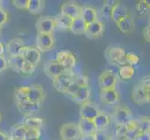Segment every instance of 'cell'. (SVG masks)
Returning a JSON list of instances; mask_svg holds the SVG:
<instances>
[{
	"label": "cell",
	"mask_w": 150,
	"mask_h": 140,
	"mask_svg": "<svg viewBox=\"0 0 150 140\" xmlns=\"http://www.w3.org/2000/svg\"><path fill=\"white\" fill-rule=\"evenodd\" d=\"M133 102L138 105L148 103L150 100V80L149 76L144 77L132 91Z\"/></svg>",
	"instance_id": "obj_1"
},
{
	"label": "cell",
	"mask_w": 150,
	"mask_h": 140,
	"mask_svg": "<svg viewBox=\"0 0 150 140\" xmlns=\"http://www.w3.org/2000/svg\"><path fill=\"white\" fill-rule=\"evenodd\" d=\"M125 50L120 47H109L105 50V58L108 63L116 65H125Z\"/></svg>",
	"instance_id": "obj_2"
},
{
	"label": "cell",
	"mask_w": 150,
	"mask_h": 140,
	"mask_svg": "<svg viewBox=\"0 0 150 140\" xmlns=\"http://www.w3.org/2000/svg\"><path fill=\"white\" fill-rule=\"evenodd\" d=\"M55 61L59 63L66 71H71L76 65V56L69 50H61L56 54Z\"/></svg>",
	"instance_id": "obj_3"
},
{
	"label": "cell",
	"mask_w": 150,
	"mask_h": 140,
	"mask_svg": "<svg viewBox=\"0 0 150 140\" xmlns=\"http://www.w3.org/2000/svg\"><path fill=\"white\" fill-rule=\"evenodd\" d=\"M60 136L62 140H79L81 134L77 124L65 123L60 128Z\"/></svg>",
	"instance_id": "obj_4"
},
{
	"label": "cell",
	"mask_w": 150,
	"mask_h": 140,
	"mask_svg": "<svg viewBox=\"0 0 150 140\" xmlns=\"http://www.w3.org/2000/svg\"><path fill=\"white\" fill-rule=\"evenodd\" d=\"M35 48L40 53L51 50L55 46V38L53 34H38L35 41Z\"/></svg>",
	"instance_id": "obj_5"
},
{
	"label": "cell",
	"mask_w": 150,
	"mask_h": 140,
	"mask_svg": "<svg viewBox=\"0 0 150 140\" xmlns=\"http://www.w3.org/2000/svg\"><path fill=\"white\" fill-rule=\"evenodd\" d=\"M74 75L71 73V71L66 72V73L61 75L52 80V85L55 88V90L62 93H66L67 90L73 80Z\"/></svg>",
	"instance_id": "obj_6"
},
{
	"label": "cell",
	"mask_w": 150,
	"mask_h": 140,
	"mask_svg": "<svg viewBox=\"0 0 150 140\" xmlns=\"http://www.w3.org/2000/svg\"><path fill=\"white\" fill-rule=\"evenodd\" d=\"M35 28L38 34H52L54 29L56 28L55 19L50 16H42L40 17L37 23Z\"/></svg>",
	"instance_id": "obj_7"
},
{
	"label": "cell",
	"mask_w": 150,
	"mask_h": 140,
	"mask_svg": "<svg viewBox=\"0 0 150 140\" xmlns=\"http://www.w3.org/2000/svg\"><path fill=\"white\" fill-rule=\"evenodd\" d=\"M113 118L117 124L120 125H126L132 118V113L127 107L117 106L113 113Z\"/></svg>",
	"instance_id": "obj_8"
},
{
	"label": "cell",
	"mask_w": 150,
	"mask_h": 140,
	"mask_svg": "<svg viewBox=\"0 0 150 140\" xmlns=\"http://www.w3.org/2000/svg\"><path fill=\"white\" fill-rule=\"evenodd\" d=\"M45 91L43 87L39 84H33L27 86L26 98L32 103H41L45 98Z\"/></svg>",
	"instance_id": "obj_9"
},
{
	"label": "cell",
	"mask_w": 150,
	"mask_h": 140,
	"mask_svg": "<svg viewBox=\"0 0 150 140\" xmlns=\"http://www.w3.org/2000/svg\"><path fill=\"white\" fill-rule=\"evenodd\" d=\"M44 72L50 80H54L55 77L66 73V71L59 63L55 60H50L44 65Z\"/></svg>",
	"instance_id": "obj_10"
},
{
	"label": "cell",
	"mask_w": 150,
	"mask_h": 140,
	"mask_svg": "<svg viewBox=\"0 0 150 140\" xmlns=\"http://www.w3.org/2000/svg\"><path fill=\"white\" fill-rule=\"evenodd\" d=\"M24 61L37 65L41 60V53L34 46H24L21 53Z\"/></svg>",
	"instance_id": "obj_11"
},
{
	"label": "cell",
	"mask_w": 150,
	"mask_h": 140,
	"mask_svg": "<svg viewBox=\"0 0 150 140\" xmlns=\"http://www.w3.org/2000/svg\"><path fill=\"white\" fill-rule=\"evenodd\" d=\"M100 112L98 106L91 101H87L81 105L80 108V117L81 119H86V120L93 121Z\"/></svg>",
	"instance_id": "obj_12"
},
{
	"label": "cell",
	"mask_w": 150,
	"mask_h": 140,
	"mask_svg": "<svg viewBox=\"0 0 150 140\" xmlns=\"http://www.w3.org/2000/svg\"><path fill=\"white\" fill-rule=\"evenodd\" d=\"M82 7L75 2H65L61 6V14L71 18L72 20L80 17Z\"/></svg>",
	"instance_id": "obj_13"
},
{
	"label": "cell",
	"mask_w": 150,
	"mask_h": 140,
	"mask_svg": "<svg viewBox=\"0 0 150 140\" xmlns=\"http://www.w3.org/2000/svg\"><path fill=\"white\" fill-rule=\"evenodd\" d=\"M117 81V76L113 75L105 70L99 77V86L101 88V90L116 89Z\"/></svg>",
	"instance_id": "obj_14"
},
{
	"label": "cell",
	"mask_w": 150,
	"mask_h": 140,
	"mask_svg": "<svg viewBox=\"0 0 150 140\" xmlns=\"http://www.w3.org/2000/svg\"><path fill=\"white\" fill-rule=\"evenodd\" d=\"M103 31H105V25L100 21H96V22L87 24L86 31H85V35L88 38H101Z\"/></svg>",
	"instance_id": "obj_15"
},
{
	"label": "cell",
	"mask_w": 150,
	"mask_h": 140,
	"mask_svg": "<svg viewBox=\"0 0 150 140\" xmlns=\"http://www.w3.org/2000/svg\"><path fill=\"white\" fill-rule=\"evenodd\" d=\"M129 14H131L130 11H129L128 8L125 6L124 4L117 2L112 7V12H111V19L115 22L116 23H117L118 22L125 18L126 16H128Z\"/></svg>",
	"instance_id": "obj_16"
},
{
	"label": "cell",
	"mask_w": 150,
	"mask_h": 140,
	"mask_svg": "<svg viewBox=\"0 0 150 140\" xmlns=\"http://www.w3.org/2000/svg\"><path fill=\"white\" fill-rule=\"evenodd\" d=\"M18 110L23 114V115L29 117L32 116L34 113L39 111L40 104L39 103H32L28 100L24 101L21 104H17Z\"/></svg>",
	"instance_id": "obj_17"
},
{
	"label": "cell",
	"mask_w": 150,
	"mask_h": 140,
	"mask_svg": "<svg viewBox=\"0 0 150 140\" xmlns=\"http://www.w3.org/2000/svg\"><path fill=\"white\" fill-rule=\"evenodd\" d=\"M24 46L25 45L23 43V41L21 38H14V39L10 40L7 44L5 50H7V53L8 54L9 57L18 56V55H21L22 50L23 49Z\"/></svg>",
	"instance_id": "obj_18"
},
{
	"label": "cell",
	"mask_w": 150,
	"mask_h": 140,
	"mask_svg": "<svg viewBox=\"0 0 150 140\" xmlns=\"http://www.w3.org/2000/svg\"><path fill=\"white\" fill-rule=\"evenodd\" d=\"M101 100L106 105H115L120 100V93L116 89L101 90Z\"/></svg>",
	"instance_id": "obj_19"
},
{
	"label": "cell",
	"mask_w": 150,
	"mask_h": 140,
	"mask_svg": "<svg viewBox=\"0 0 150 140\" xmlns=\"http://www.w3.org/2000/svg\"><path fill=\"white\" fill-rule=\"evenodd\" d=\"M81 19L86 23V24H90L98 21V13L97 10L91 6H85L82 7L81 10Z\"/></svg>",
	"instance_id": "obj_20"
},
{
	"label": "cell",
	"mask_w": 150,
	"mask_h": 140,
	"mask_svg": "<svg viewBox=\"0 0 150 140\" xmlns=\"http://www.w3.org/2000/svg\"><path fill=\"white\" fill-rule=\"evenodd\" d=\"M90 96H91V88L89 87V85H87V86H81L75 95L71 96V98L74 102L82 105L83 103L89 101Z\"/></svg>",
	"instance_id": "obj_21"
},
{
	"label": "cell",
	"mask_w": 150,
	"mask_h": 140,
	"mask_svg": "<svg viewBox=\"0 0 150 140\" xmlns=\"http://www.w3.org/2000/svg\"><path fill=\"white\" fill-rule=\"evenodd\" d=\"M117 25L118 29L124 34H131L134 31V28H135L134 21H133L131 14H129L128 16L123 18L120 22H118L117 23Z\"/></svg>",
	"instance_id": "obj_22"
},
{
	"label": "cell",
	"mask_w": 150,
	"mask_h": 140,
	"mask_svg": "<svg viewBox=\"0 0 150 140\" xmlns=\"http://www.w3.org/2000/svg\"><path fill=\"white\" fill-rule=\"evenodd\" d=\"M79 128L81 136H89V134H93L96 132V128L93 123V121L86 120V119H81L79 122Z\"/></svg>",
	"instance_id": "obj_23"
},
{
	"label": "cell",
	"mask_w": 150,
	"mask_h": 140,
	"mask_svg": "<svg viewBox=\"0 0 150 140\" xmlns=\"http://www.w3.org/2000/svg\"><path fill=\"white\" fill-rule=\"evenodd\" d=\"M96 130H105L110 123V116L107 113L100 111L93 120Z\"/></svg>",
	"instance_id": "obj_24"
},
{
	"label": "cell",
	"mask_w": 150,
	"mask_h": 140,
	"mask_svg": "<svg viewBox=\"0 0 150 140\" xmlns=\"http://www.w3.org/2000/svg\"><path fill=\"white\" fill-rule=\"evenodd\" d=\"M87 24L81 17L76 18L72 20V23L70 26V30L76 35H85Z\"/></svg>",
	"instance_id": "obj_25"
},
{
	"label": "cell",
	"mask_w": 150,
	"mask_h": 140,
	"mask_svg": "<svg viewBox=\"0 0 150 140\" xmlns=\"http://www.w3.org/2000/svg\"><path fill=\"white\" fill-rule=\"evenodd\" d=\"M23 125L26 129H41L44 125V120L39 117H26L23 121Z\"/></svg>",
	"instance_id": "obj_26"
},
{
	"label": "cell",
	"mask_w": 150,
	"mask_h": 140,
	"mask_svg": "<svg viewBox=\"0 0 150 140\" xmlns=\"http://www.w3.org/2000/svg\"><path fill=\"white\" fill-rule=\"evenodd\" d=\"M134 73H135V69H134L133 66L129 65H120V67L118 68L117 75L122 80H129L134 76Z\"/></svg>",
	"instance_id": "obj_27"
},
{
	"label": "cell",
	"mask_w": 150,
	"mask_h": 140,
	"mask_svg": "<svg viewBox=\"0 0 150 140\" xmlns=\"http://www.w3.org/2000/svg\"><path fill=\"white\" fill-rule=\"evenodd\" d=\"M55 19V23H56V28L59 30H70V26L72 23V19L64 16L63 14H60L58 16L54 17Z\"/></svg>",
	"instance_id": "obj_28"
},
{
	"label": "cell",
	"mask_w": 150,
	"mask_h": 140,
	"mask_svg": "<svg viewBox=\"0 0 150 140\" xmlns=\"http://www.w3.org/2000/svg\"><path fill=\"white\" fill-rule=\"evenodd\" d=\"M26 131L27 129L24 127L23 124H19V125H16L14 128H12L10 136H8L11 140H24Z\"/></svg>",
	"instance_id": "obj_29"
},
{
	"label": "cell",
	"mask_w": 150,
	"mask_h": 140,
	"mask_svg": "<svg viewBox=\"0 0 150 140\" xmlns=\"http://www.w3.org/2000/svg\"><path fill=\"white\" fill-rule=\"evenodd\" d=\"M8 66H9L10 68H12L14 71L16 72H20L23 68V65L24 64V60L21 55L18 56H11L8 57Z\"/></svg>",
	"instance_id": "obj_30"
},
{
	"label": "cell",
	"mask_w": 150,
	"mask_h": 140,
	"mask_svg": "<svg viewBox=\"0 0 150 140\" xmlns=\"http://www.w3.org/2000/svg\"><path fill=\"white\" fill-rule=\"evenodd\" d=\"M45 2L42 0H28L27 10L33 14H37L41 12V10L44 9Z\"/></svg>",
	"instance_id": "obj_31"
},
{
	"label": "cell",
	"mask_w": 150,
	"mask_h": 140,
	"mask_svg": "<svg viewBox=\"0 0 150 140\" xmlns=\"http://www.w3.org/2000/svg\"><path fill=\"white\" fill-rule=\"evenodd\" d=\"M139 133H149L150 132V120L148 117H141L137 120Z\"/></svg>",
	"instance_id": "obj_32"
},
{
	"label": "cell",
	"mask_w": 150,
	"mask_h": 140,
	"mask_svg": "<svg viewBox=\"0 0 150 140\" xmlns=\"http://www.w3.org/2000/svg\"><path fill=\"white\" fill-rule=\"evenodd\" d=\"M26 89H27V86H23V87H19L15 90L14 97H15V100H16V105L17 104H21V103H23V102L27 100Z\"/></svg>",
	"instance_id": "obj_33"
},
{
	"label": "cell",
	"mask_w": 150,
	"mask_h": 140,
	"mask_svg": "<svg viewBox=\"0 0 150 140\" xmlns=\"http://www.w3.org/2000/svg\"><path fill=\"white\" fill-rule=\"evenodd\" d=\"M124 61H125V65H138L139 61H140V58L139 56L133 53H128L125 54V58H124Z\"/></svg>",
	"instance_id": "obj_34"
},
{
	"label": "cell",
	"mask_w": 150,
	"mask_h": 140,
	"mask_svg": "<svg viewBox=\"0 0 150 140\" xmlns=\"http://www.w3.org/2000/svg\"><path fill=\"white\" fill-rule=\"evenodd\" d=\"M40 136V129H27L24 140H39Z\"/></svg>",
	"instance_id": "obj_35"
},
{
	"label": "cell",
	"mask_w": 150,
	"mask_h": 140,
	"mask_svg": "<svg viewBox=\"0 0 150 140\" xmlns=\"http://www.w3.org/2000/svg\"><path fill=\"white\" fill-rule=\"evenodd\" d=\"M93 137L95 140H113L111 134L105 130H96L93 134Z\"/></svg>",
	"instance_id": "obj_36"
},
{
	"label": "cell",
	"mask_w": 150,
	"mask_h": 140,
	"mask_svg": "<svg viewBox=\"0 0 150 140\" xmlns=\"http://www.w3.org/2000/svg\"><path fill=\"white\" fill-rule=\"evenodd\" d=\"M149 10V3L146 0H142L139 1L136 5V11L139 15H144L146 14Z\"/></svg>",
	"instance_id": "obj_37"
},
{
	"label": "cell",
	"mask_w": 150,
	"mask_h": 140,
	"mask_svg": "<svg viewBox=\"0 0 150 140\" xmlns=\"http://www.w3.org/2000/svg\"><path fill=\"white\" fill-rule=\"evenodd\" d=\"M35 66H37V65L31 64V63H29V62L24 61V64L23 65L22 70H21V73L24 74V75H32L35 72Z\"/></svg>",
	"instance_id": "obj_38"
},
{
	"label": "cell",
	"mask_w": 150,
	"mask_h": 140,
	"mask_svg": "<svg viewBox=\"0 0 150 140\" xmlns=\"http://www.w3.org/2000/svg\"><path fill=\"white\" fill-rule=\"evenodd\" d=\"M112 5H109L105 2L101 9V13L102 16L106 19H111V12H112Z\"/></svg>",
	"instance_id": "obj_39"
},
{
	"label": "cell",
	"mask_w": 150,
	"mask_h": 140,
	"mask_svg": "<svg viewBox=\"0 0 150 140\" xmlns=\"http://www.w3.org/2000/svg\"><path fill=\"white\" fill-rule=\"evenodd\" d=\"M8 21V13L6 9H4L2 7L0 8V27H3L5 23H7Z\"/></svg>",
	"instance_id": "obj_40"
},
{
	"label": "cell",
	"mask_w": 150,
	"mask_h": 140,
	"mask_svg": "<svg viewBox=\"0 0 150 140\" xmlns=\"http://www.w3.org/2000/svg\"><path fill=\"white\" fill-rule=\"evenodd\" d=\"M12 3H13V5L17 9H26L27 10L28 0H14Z\"/></svg>",
	"instance_id": "obj_41"
},
{
	"label": "cell",
	"mask_w": 150,
	"mask_h": 140,
	"mask_svg": "<svg viewBox=\"0 0 150 140\" xmlns=\"http://www.w3.org/2000/svg\"><path fill=\"white\" fill-rule=\"evenodd\" d=\"M8 61L5 58V56H0V73L3 72L5 69L8 68Z\"/></svg>",
	"instance_id": "obj_42"
},
{
	"label": "cell",
	"mask_w": 150,
	"mask_h": 140,
	"mask_svg": "<svg viewBox=\"0 0 150 140\" xmlns=\"http://www.w3.org/2000/svg\"><path fill=\"white\" fill-rule=\"evenodd\" d=\"M134 140H150V133H139Z\"/></svg>",
	"instance_id": "obj_43"
},
{
	"label": "cell",
	"mask_w": 150,
	"mask_h": 140,
	"mask_svg": "<svg viewBox=\"0 0 150 140\" xmlns=\"http://www.w3.org/2000/svg\"><path fill=\"white\" fill-rule=\"evenodd\" d=\"M150 27L149 26H146L143 30V36H144V38L146 39L147 42L150 41Z\"/></svg>",
	"instance_id": "obj_44"
},
{
	"label": "cell",
	"mask_w": 150,
	"mask_h": 140,
	"mask_svg": "<svg viewBox=\"0 0 150 140\" xmlns=\"http://www.w3.org/2000/svg\"><path fill=\"white\" fill-rule=\"evenodd\" d=\"M80 140H95L93 134H89V136H81Z\"/></svg>",
	"instance_id": "obj_45"
},
{
	"label": "cell",
	"mask_w": 150,
	"mask_h": 140,
	"mask_svg": "<svg viewBox=\"0 0 150 140\" xmlns=\"http://www.w3.org/2000/svg\"><path fill=\"white\" fill-rule=\"evenodd\" d=\"M8 138H9V136L6 133L0 131V140H8Z\"/></svg>",
	"instance_id": "obj_46"
},
{
	"label": "cell",
	"mask_w": 150,
	"mask_h": 140,
	"mask_svg": "<svg viewBox=\"0 0 150 140\" xmlns=\"http://www.w3.org/2000/svg\"><path fill=\"white\" fill-rule=\"evenodd\" d=\"M5 53V46L2 42H0V56H4Z\"/></svg>",
	"instance_id": "obj_47"
},
{
	"label": "cell",
	"mask_w": 150,
	"mask_h": 140,
	"mask_svg": "<svg viewBox=\"0 0 150 140\" xmlns=\"http://www.w3.org/2000/svg\"><path fill=\"white\" fill-rule=\"evenodd\" d=\"M1 35H2V27H0V38H1Z\"/></svg>",
	"instance_id": "obj_48"
},
{
	"label": "cell",
	"mask_w": 150,
	"mask_h": 140,
	"mask_svg": "<svg viewBox=\"0 0 150 140\" xmlns=\"http://www.w3.org/2000/svg\"><path fill=\"white\" fill-rule=\"evenodd\" d=\"M1 3H2V1H0V8H1Z\"/></svg>",
	"instance_id": "obj_49"
},
{
	"label": "cell",
	"mask_w": 150,
	"mask_h": 140,
	"mask_svg": "<svg viewBox=\"0 0 150 140\" xmlns=\"http://www.w3.org/2000/svg\"><path fill=\"white\" fill-rule=\"evenodd\" d=\"M0 122H1V114H0Z\"/></svg>",
	"instance_id": "obj_50"
},
{
	"label": "cell",
	"mask_w": 150,
	"mask_h": 140,
	"mask_svg": "<svg viewBox=\"0 0 150 140\" xmlns=\"http://www.w3.org/2000/svg\"><path fill=\"white\" fill-rule=\"evenodd\" d=\"M8 140H11V139H10V138H8Z\"/></svg>",
	"instance_id": "obj_51"
},
{
	"label": "cell",
	"mask_w": 150,
	"mask_h": 140,
	"mask_svg": "<svg viewBox=\"0 0 150 140\" xmlns=\"http://www.w3.org/2000/svg\"><path fill=\"white\" fill-rule=\"evenodd\" d=\"M57 140H59V139H57Z\"/></svg>",
	"instance_id": "obj_52"
}]
</instances>
